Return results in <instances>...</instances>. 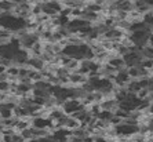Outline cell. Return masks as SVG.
Here are the masks:
<instances>
[{"mask_svg": "<svg viewBox=\"0 0 153 142\" xmlns=\"http://www.w3.org/2000/svg\"><path fill=\"white\" fill-rule=\"evenodd\" d=\"M62 109H64V112L68 116H72V114H75L79 110L85 109V106L84 103L80 100H77V98H69V100H66L62 103Z\"/></svg>", "mask_w": 153, "mask_h": 142, "instance_id": "6da1fadb", "label": "cell"}, {"mask_svg": "<svg viewBox=\"0 0 153 142\" xmlns=\"http://www.w3.org/2000/svg\"><path fill=\"white\" fill-rule=\"evenodd\" d=\"M123 58H124V62H126V66L127 68L138 66V65H141V62L143 61L142 54H141V51H139L138 48H134V50L128 51Z\"/></svg>", "mask_w": 153, "mask_h": 142, "instance_id": "7a4b0ae2", "label": "cell"}, {"mask_svg": "<svg viewBox=\"0 0 153 142\" xmlns=\"http://www.w3.org/2000/svg\"><path fill=\"white\" fill-rule=\"evenodd\" d=\"M32 127L40 128V130H50L53 132V120L47 116L32 117Z\"/></svg>", "mask_w": 153, "mask_h": 142, "instance_id": "3957f363", "label": "cell"}, {"mask_svg": "<svg viewBox=\"0 0 153 142\" xmlns=\"http://www.w3.org/2000/svg\"><path fill=\"white\" fill-rule=\"evenodd\" d=\"M46 62L42 59V57H30L28 61V66H30L32 69H35V71H39L42 72L44 68H46Z\"/></svg>", "mask_w": 153, "mask_h": 142, "instance_id": "277c9868", "label": "cell"}, {"mask_svg": "<svg viewBox=\"0 0 153 142\" xmlns=\"http://www.w3.org/2000/svg\"><path fill=\"white\" fill-rule=\"evenodd\" d=\"M82 127V123L76 119V117L73 116H66V119H65V124H64V128H66V130H69V131H75V130H77V128Z\"/></svg>", "mask_w": 153, "mask_h": 142, "instance_id": "5b68a950", "label": "cell"}, {"mask_svg": "<svg viewBox=\"0 0 153 142\" xmlns=\"http://www.w3.org/2000/svg\"><path fill=\"white\" fill-rule=\"evenodd\" d=\"M15 36L14 32H11L6 28H0V44H7L13 40V37Z\"/></svg>", "mask_w": 153, "mask_h": 142, "instance_id": "8992f818", "label": "cell"}, {"mask_svg": "<svg viewBox=\"0 0 153 142\" xmlns=\"http://www.w3.org/2000/svg\"><path fill=\"white\" fill-rule=\"evenodd\" d=\"M141 54H142L143 59H153V47L150 44H146L142 48H139Z\"/></svg>", "mask_w": 153, "mask_h": 142, "instance_id": "52a82bcc", "label": "cell"}, {"mask_svg": "<svg viewBox=\"0 0 153 142\" xmlns=\"http://www.w3.org/2000/svg\"><path fill=\"white\" fill-rule=\"evenodd\" d=\"M21 134V137L24 138V141H32V139H35V137H33V131H32V127L30 128H26V130H24V131L19 132Z\"/></svg>", "mask_w": 153, "mask_h": 142, "instance_id": "ba28073f", "label": "cell"}, {"mask_svg": "<svg viewBox=\"0 0 153 142\" xmlns=\"http://www.w3.org/2000/svg\"><path fill=\"white\" fill-rule=\"evenodd\" d=\"M11 90V83L8 80L0 82V94H8Z\"/></svg>", "mask_w": 153, "mask_h": 142, "instance_id": "9c48e42d", "label": "cell"}, {"mask_svg": "<svg viewBox=\"0 0 153 142\" xmlns=\"http://www.w3.org/2000/svg\"><path fill=\"white\" fill-rule=\"evenodd\" d=\"M148 113L150 117H153V101H150L149 105H148Z\"/></svg>", "mask_w": 153, "mask_h": 142, "instance_id": "30bf717a", "label": "cell"}, {"mask_svg": "<svg viewBox=\"0 0 153 142\" xmlns=\"http://www.w3.org/2000/svg\"><path fill=\"white\" fill-rule=\"evenodd\" d=\"M148 127H149V131L153 134V117L149 120V123H148Z\"/></svg>", "mask_w": 153, "mask_h": 142, "instance_id": "8fae6325", "label": "cell"}, {"mask_svg": "<svg viewBox=\"0 0 153 142\" xmlns=\"http://www.w3.org/2000/svg\"><path fill=\"white\" fill-rule=\"evenodd\" d=\"M4 72H6V68L3 65H0V73H4Z\"/></svg>", "mask_w": 153, "mask_h": 142, "instance_id": "7c38bea8", "label": "cell"}, {"mask_svg": "<svg viewBox=\"0 0 153 142\" xmlns=\"http://www.w3.org/2000/svg\"><path fill=\"white\" fill-rule=\"evenodd\" d=\"M149 44L153 47V32H152V35H150V40H149Z\"/></svg>", "mask_w": 153, "mask_h": 142, "instance_id": "4fadbf2b", "label": "cell"}, {"mask_svg": "<svg viewBox=\"0 0 153 142\" xmlns=\"http://www.w3.org/2000/svg\"><path fill=\"white\" fill-rule=\"evenodd\" d=\"M0 142H1V134H0Z\"/></svg>", "mask_w": 153, "mask_h": 142, "instance_id": "5bb4252c", "label": "cell"}, {"mask_svg": "<svg viewBox=\"0 0 153 142\" xmlns=\"http://www.w3.org/2000/svg\"><path fill=\"white\" fill-rule=\"evenodd\" d=\"M22 142H28V141H22Z\"/></svg>", "mask_w": 153, "mask_h": 142, "instance_id": "9a60e30c", "label": "cell"}, {"mask_svg": "<svg viewBox=\"0 0 153 142\" xmlns=\"http://www.w3.org/2000/svg\"><path fill=\"white\" fill-rule=\"evenodd\" d=\"M0 120H1V116H0Z\"/></svg>", "mask_w": 153, "mask_h": 142, "instance_id": "2e32d148", "label": "cell"}]
</instances>
